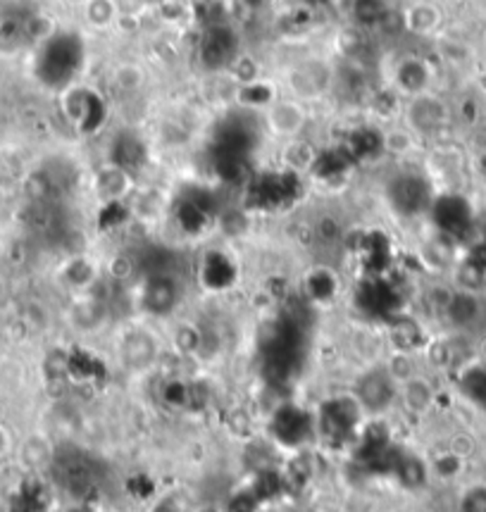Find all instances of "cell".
Wrapping results in <instances>:
<instances>
[{"label": "cell", "mask_w": 486, "mask_h": 512, "mask_svg": "<svg viewBox=\"0 0 486 512\" xmlns=\"http://www.w3.org/2000/svg\"><path fill=\"white\" fill-rule=\"evenodd\" d=\"M263 0H248V5H260Z\"/></svg>", "instance_id": "14"}, {"label": "cell", "mask_w": 486, "mask_h": 512, "mask_svg": "<svg viewBox=\"0 0 486 512\" xmlns=\"http://www.w3.org/2000/svg\"><path fill=\"white\" fill-rule=\"evenodd\" d=\"M67 106H70V115H72V119L84 129V132L98 129V125L103 122V115H106V106H103V100H100L98 93L86 91V88L70 93Z\"/></svg>", "instance_id": "6"}, {"label": "cell", "mask_w": 486, "mask_h": 512, "mask_svg": "<svg viewBox=\"0 0 486 512\" xmlns=\"http://www.w3.org/2000/svg\"><path fill=\"white\" fill-rule=\"evenodd\" d=\"M86 60V46L77 32L48 36L36 55V77L48 88H67L77 79Z\"/></svg>", "instance_id": "1"}, {"label": "cell", "mask_w": 486, "mask_h": 512, "mask_svg": "<svg viewBox=\"0 0 486 512\" xmlns=\"http://www.w3.org/2000/svg\"><path fill=\"white\" fill-rule=\"evenodd\" d=\"M388 200L401 215H417L429 205V186L417 174H401L388 184Z\"/></svg>", "instance_id": "3"}, {"label": "cell", "mask_w": 486, "mask_h": 512, "mask_svg": "<svg viewBox=\"0 0 486 512\" xmlns=\"http://www.w3.org/2000/svg\"><path fill=\"white\" fill-rule=\"evenodd\" d=\"M432 210L441 229H446L448 234H453V231H460L465 227L467 210L463 200H458V198H441V200H436L432 205Z\"/></svg>", "instance_id": "10"}, {"label": "cell", "mask_w": 486, "mask_h": 512, "mask_svg": "<svg viewBox=\"0 0 486 512\" xmlns=\"http://www.w3.org/2000/svg\"><path fill=\"white\" fill-rule=\"evenodd\" d=\"M145 160V148L134 134H122L112 144V163L122 170H138Z\"/></svg>", "instance_id": "9"}, {"label": "cell", "mask_w": 486, "mask_h": 512, "mask_svg": "<svg viewBox=\"0 0 486 512\" xmlns=\"http://www.w3.org/2000/svg\"><path fill=\"white\" fill-rule=\"evenodd\" d=\"M477 312V301L472 296H458L451 301V317L455 322H470Z\"/></svg>", "instance_id": "13"}, {"label": "cell", "mask_w": 486, "mask_h": 512, "mask_svg": "<svg viewBox=\"0 0 486 512\" xmlns=\"http://www.w3.org/2000/svg\"><path fill=\"white\" fill-rule=\"evenodd\" d=\"M55 472H58L60 481L70 489V491H89L96 479H98V470L93 465V460L89 455L79 453V451H72V453H65L58 458V465H55Z\"/></svg>", "instance_id": "4"}, {"label": "cell", "mask_w": 486, "mask_h": 512, "mask_svg": "<svg viewBox=\"0 0 486 512\" xmlns=\"http://www.w3.org/2000/svg\"><path fill=\"white\" fill-rule=\"evenodd\" d=\"M358 396H360L362 405L368 410H384L388 403L394 401L391 379L384 372H369L368 377H362Z\"/></svg>", "instance_id": "8"}, {"label": "cell", "mask_w": 486, "mask_h": 512, "mask_svg": "<svg viewBox=\"0 0 486 512\" xmlns=\"http://www.w3.org/2000/svg\"><path fill=\"white\" fill-rule=\"evenodd\" d=\"M298 193V182L291 174H267L260 177L250 189V196L257 205L265 208H279L294 200Z\"/></svg>", "instance_id": "5"}, {"label": "cell", "mask_w": 486, "mask_h": 512, "mask_svg": "<svg viewBox=\"0 0 486 512\" xmlns=\"http://www.w3.org/2000/svg\"><path fill=\"white\" fill-rule=\"evenodd\" d=\"M238 53L237 32L224 22H210L205 27L201 43H198V58L205 70H224L234 62Z\"/></svg>", "instance_id": "2"}, {"label": "cell", "mask_w": 486, "mask_h": 512, "mask_svg": "<svg viewBox=\"0 0 486 512\" xmlns=\"http://www.w3.org/2000/svg\"><path fill=\"white\" fill-rule=\"evenodd\" d=\"M145 308L151 312H167V310L177 303V284L170 275L158 272V275H151L148 284H145V293H144Z\"/></svg>", "instance_id": "7"}, {"label": "cell", "mask_w": 486, "mask_h": 512, "mask_svg": "<svg viewBox=\"0 0 486 512\" xmlns=\"http://www.w3.org/2000/svg\"><path fill=\"white\" fill-rule=\"evenodd\" d=\"M279 436L284 441H298L303 439V432H305V417H303L298 410H284L279 414Z\"/></svg>", "instance_id": "12"}, {"label": "cell", "mask_w": 486, "mask_h": 512, "mask_svg": "<svg viewBox=\"0 0 486 512\" xmlns=\"http://www.w3.org/2000/svg\"><path fill=\"white\" fill-rule=\"evenodd\" d=\"M0 448H3V433H0Z\"/></svg>", "instance_id": "15"}, {"label": "cell", "mask_w": 486, "mask_h": 512, "mask_svg": "<svg viewBox=\"0 0 486 512\" xmlns=\"http://www.w3.org/2000/svg\"><path fill=\"white\" fill-rule=\"evenodd\" d=\"M353 14L362 27H375L384 20L387 5H384V0H355Z\"/></svg>", "instance_id": "11"}]
</instances>
